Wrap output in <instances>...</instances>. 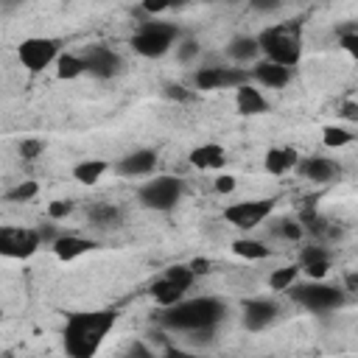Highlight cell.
<instances>
[{"label":"cell","instance_id":"6da1fadb","mask_svg":"<svg viewBox=\"0 0 358 358\" xmlns=\"http://www.w3.org/2000/svg\"><path fill=\"white\" fill-rule=\"evenodd\" d=\"M117 310L103 308V310H90V313H73L64 324V352L73 358H90L98 352L103 344L106 333L115 327Z\"/></svg>","mask_w":358,"mask_h":358},{"label":"cell","instance_id":"7a4b0ae2","mask_svg":"<svg viewBox=\"0 0 358 358\" xmlns=\"http://www.w3.org/2000/svg\"><path fill=\"white\" fill-rule=\"evenodd\" d=\"M224 316H227V305L221 299L196 296V299H182L171 308H162L157 322L165 330H173V333H196V330L215 327Z\"/></svg>","mask_w":358,"mask_h":358},{"label":"cell","instance_id":"3957f363","mask_svg":"<svg viewBox=\"0 0 358 358\" xmlns=\"http://www.w3.org/2000/svg\"><path fill=\"white\" fill-rule=\"evenodd\" d=\"M260 50L266 59L280 62L285 67H296L302 59V25L294 22H280V25H268L257 34Z\"/></svg>","mask_w":358,"mask_h":358},{"label":"cell","instance_id":"277c9868","mask_svg":"<svg viewBox=\"0 0 358 358\" xmlns=\"http://www.w3.org/2000/svg\"><path fill=\"white\" fill-rule=\"evenodd\" d=\"M296 305H302L310 313H330L338 310L347 302V288L338 285H327L322 280H310V282H294L285 291Z\"/></svg>","mask_w":358,"mask_h":358},{"label":"cell","instance_id":"5b68a950","mask_svg":"<svg viewBox=\"0 0 358 358\" xmlns=\"http://www.w3.org/2000/svg\"><path fill=\"white\" fill-rule=\"evenodd\" d=\"M176 39H182V28L179 25H173V22H145L131 36L129 45L134 48V53H140L145 59H159L173 48Z\"/></svg>","mask_w":358,"mask_h":358},{"label":"cell","instance_id":"8992f818","mask_svg":"<svg viewBox=\"0 0 358 358\" xmlns=\"http://www.w3.org/2000/svg\"><path fill=\"white\" fill-rule=\"evenodd\" d=\"M185 193V182L179 176H154L148 179L140 190H137V201L145 207V210H157V213H168L179 204Z\"/></svg>","mask_w":358,"mask_h":358},{"label":"cell","instance_id":"52a82bcc","mask_svg":"<svg viewBox=\"0 0 358 358\" xmlns=\"http://www.w3.org/2000/svg\"><path fill=\"white\" fill-rule=\"evenodd\" d=\"M59 48H62V42L53 39V36H28V39L20 42L17 56H20V64L28 73H42L45 67H50L62 56Z\"/></svg>","mask_w":358,"mask_h":358},{"label":"cell","instance_id":"ba28073f","mask_svg":"<svg viewBox=\"0 0 358 358\" xmlns=\"http://www.w3.org/2000/svg\"><path fill=\"white\" fill-rule=\"evenodd\" d=\"M274 210V199H249V201H235L224 210V221L232 224L235 229H255L257 224H263Z\"/></svg>","mask_w":358,"mask_h":358},{"label":"cell","instance_id":"9c48e42d","mask_svg":"<svg viewBox=\"0 0 358 358\" xmlns=\"http://www.w3.org/2000/svg\"><path fill=\"white\" fill-rule=\"evenodd\" d=\"M241 84H249V73L243 67H201L193 73V87L201 92L213 90H238Z\"/></svg>","mask_w":358,"mask_h":358},{"label":"cell","instance_id":"30bf717a","mask_svg":"<svg viewBox=\"0 0 358 358\" xmlns=\"http://www.w3.org/2000/svg\"><path fill=\"white\" fill-rule=\"evenodd\" d=\"M42 235L39 229H28V227H0V255L6 257H31L36 255V249L42 246Z\"/></svg>","mask_w":358,"mask_h":358},{"label":"cell","instance_id":"8fae6325","mask_svg":"<svg viewBox=\"0 0 358 358\" xmlns=\"http://www.w3.org/2000/svg\"><path fill=\"white\" fill-rule=\"evenodd\" d=\"M81 56H84V62H87V73L95 76V78H115V76L123 73V59H120L112 48L90 45Z\"/></svg>","mask_w":358,"mask_h":358},{"label":"cell","instance_id":"7c38bea8","mask_svg":"<svg viewBox=\"0 0 358 358\" xmlns=\"http://www.w3.org/2000/svg\"><path fill=\"white\" fill-rule=\"evenodd\" d=\"M296 171L302 173V179H308L313 185H330L341 176V165L330 157H305V159H299Z\"/></svg>","mask_w":358,"mask_h":358},{"label":"cell","instance_id":"4fadbf2b","mask_svg":"<svg viewBox=\"0 0 358 358\" xmlns=\"http://www.w3.org/2000/svg\"><path fill=\"white\" fill-rule=\"evenodd\" d=\"M154 168H157V151H154V148L129 151L126 157H120V159L115 162V173H117V176H126V179L148 176Z\"/></svg>","mask_w":358,"mask_h":358},{"label":"cell","instance_id":"5bb4252c","mask_svg":"<svg viewBox=\"0 0 358 358\" xmlns=\"http://www.w3.org/2000/svg\"><path fill=\"white\" fill-rule=\"evenodd\" d=\"M280 308L274 299H266V296H257V299H246L243 302V324L246 330H266L274 319H277Z\"/></svg>","mask_w":358,"mask_h":358},{"label":"cell","instance_id":"9a60e30c","mask_svg":"<svg viewBox=\"0 0 358 358\" xmlns=\"http://www.w3.org/2000/svg\"><path fill=\"white\" fill-rule=\"evenodd\" d=\"M252 78H255L260 87L282 90V87L291 81V67H285V64H280V62H271V59H260V62H255V67H252Z\"/></svg>","mask_w":358,"mask_h":358},{"label":"cell","instance_id":"2e32d148","mask_svg":"<svg viewBox=\"0 0 358 358\" xmlns=\"http://www.w3.org/2000/svg\"><path fill=\"white\" fill-rule=\"evenodd\" d=\"M190 165L199 168V171H221L224 162H227V151L224 145L218 143H204V145H196L190 154H187Z\"/></svg>","mask_w":358,"mask_h":358},{"label":"cell","instance_id":"e0dca14e","mask_svg":"<svg viewBox=\"0 0 358 358\" xmlns=\"http://www.w3.org/2000/svg\"><path fill=\"white\" fill-rule=\"evenodd\" d=\"M235 109H238V115L255 117V115H266V112H268V101H266L263 92L255 90L252 84H241V87L235 90Z\"/></svg>","mask_w":358,"mask_h":358},{"label":"cell","instance_id":"ac0fdd59","mask_svg":"<svg viewBox=\"0 0 358 358\" xmlns=\"http://www.w3.org/2000/svg\"><path fill=\"white\" fill-rule=\"evenodd\" d=\"M50 249H53V255H56L59 260L70 263V260H76V257L92 252V249H95V241L81 238V235H59V238L50 243Z\"/></svg>","mask_w":358,"mask_h":358},{"label":"cell","instance_id":"d6986e66","mask_svg":"<svg viewBox=\"0 0 358 358\" xmlns=\"http://www.w3.org/2000/svg\"><path fill=\"white\" fill-rule=\"evenodd\" d=\"M263 165H266V171H268V173L282 176V173H288L291 168H296V165H299V157H296V151H294V148H288V145H274V148H268V151H266Z\"/></svg>","mask_w":358,"mask_h":358},{"label":"cell","instance_id":"ffe728a7","mask_svg":"<svg viewBox=\"0 0 358 358\" xmlns=\"http://www.w3.org/2000/svg\"><path fill=\"white\" fill-rule=\"evenodd\" d=\"M120 207L109 204V201H95L87 207V221L92 227H101V229H109V227H117L120 224Z\"/></svg>","mask_w":358,"mask_h":358},{"label":"cell","instance_id":"44dd1931","mask_svg":"<svg viewBox=\"0 0 358 358\" xmlns=\"http://www.w3.org/2000/svg\"><path fill=\"white\" fill-rule=\"evenodd\" d=\"M185 291H187V288H182V285L173 282L171 277H162V280H157V282L151 285V296H154V302H157L159 308H171V305L182 302V299H185Z\"/></svg>","mask_w":358,"mask_h":358},{"label":"cell","instance_id":"7402d4cb","mask_svg":"<svg viewBox=\"0 0 358 358\" xmlns=\"http://www.w3.org/2000/svg\"><path fill=\"white\" fill-rule=\"evenodd\" d=\"M257 53H263L257 36H232L229 45H227V56H229L232 62H238V64L257 59Z\"/></svg>","mask_w":358,"mask_h":358},{"label":"cell","instance_id":"603a6c76","mask_svg":"<svg viewBox=\"0 0 358 358\" xmlns=\"http://www.w3.org/2000/svg\"><path fill=\"white\" fill-rule=\"evenodd\" d=\"M109 171V162L106 159H84L73 168V179L78 185H98L101 176Z\"/></svg>","mask_w":358,"mask_h":358},{"label":"cell","instance_id":"cb8c5ba5","mask_svg":"<svg viewBox=\"0 0 358 358\" xmlns=\"http://www.w3.org/2000/svg\"><path fill=\"white\" fill-rule=\"evenodd\" d=\"M84 73H87L84 56H78V53H62V56L56 59V76H59V78L70 81V78H78V76H84Z\"/></svg>","mask_w":358,"mask_h":358},{"label":"cell","instance_id":"d4e9b609","mask_svg":"<svg viewBox=\"0 0 358 358\" xmlns=\"http://www.w3.org/2000/svg\"><path fill=\"white\" fill-rule=\"evenodd\" d=\"M232 252L238 257H246V260H266L268 257V246L263 241H255V238H238V241H232Z\"/></svg>","mask_w":358,"mask_h":358},{"label":"cell","instance_id":"484cf974","mask_svg":"<svg viewBox=\"0 0 358 358\" xmlns=\"http://www.w3.org/2000/svg\"><path fill=\"white\" fill-rule=\"evenodd\" d=\"M299 277V266H280L268 274V288L271 291H288Z\"/></svg>","mask_w":358,"mask_h":358},{"label":"cell","instance_id":"4316f807","mask_svg":"<svg viewBox=\"0 0 358 358\" xmlns=\"http://www.w3.org/2000/svg\"><path fill=\"white\" fill-rule=\"evenodd\" d=\"M355 140V134L350 131V129H344V126H324L322 129V143L327 145V148H344V145H350Z\"/></svg>","mask_w":358,"mask_h":358},{"label":"cell","instance_id":"83f0119b","mask_svg":"<svg viewBox=\"0 0 358 358\" xmlns=\"http://www.w3.org/2000/svg\"><path fill=\"white\" fill-rule=\"evenodd\" d=\"M36 193H39V185H36L34 179H22L20 185L8 187L3 199H6V201H14V204H20V201H31Z\"/></svg>","mask_w":358,"mask_h":358},{"label":"cell","instance_id":"f1b7e54d","mask_svg":"<svg viewBox=\"0 0 358 358\" xmlns=\"http://www.w3.org/2000/svg\"><path fill=\"white\" fill-rule=\"evenodd\" d=\"M277 232H280L285 241H299V238L305 235V227H302V221H299V218H280Z\"/></svg>","mask_w":358,"mask_h":358},{"label":"cell","instance_id":"f546056e","mask_svg":"<svg viewBox=\"0 0 358 358\" xmlns=\"http://www.w3.org/2000/svg\"><path fill=\"white\" fill-rule=\"evenodd\" d=\"M20 157L22 159H36V157H42V151H45V140H39V137H25L22 143H20Z\"/></svg>","mask_w":358,"mask_h":358},{"label":"cell","instance_id":"4dcf8cb0","mask_svg":"<svg viewBox=\"0 0 358 358\" xmlns=\"http://www.w3.org/2000/svg\"><path fill=\"white\" fill-rule=\"evenodd\" d=\"M165 277H171V280L179 282L182 288H190L193 280H196V271H193L190 266H171V268L165 271Z\"/></svg>","mask_w":358,"mask_h":358},{"label":"cell","instance_id":"1f68e13d","mask_svg":"<svg viewBox=\"0 0 358 358\" xmlns=\"http://www.w3.org/2000/svg\"><path fill=\"white\" fill-rule=\"evenodd\" d=\"M199 50H201V45H199L193 36H185V39H179L176 59H179V62H193V59L199 56Z\"/></svg>","mask_w":358,"mask_h":358},{"label":"cell","instance_id":"d6a6232c","mask_svg":"<svg viewBox=\"0 0 358 358\" xmlns=\"http://www.w3.org/2000/svg\"><path fill=\"white\" fill-rule=\"evenodd\" d=\"M316 260H330V252L324 246H305L302 255H299V266H308V263H316Z\"/></svg>","mask_w":358,"mask_h":358},{"label":"cell","instance_id":"836d02e7","mask_svg":"<svg viewBox=\"0 0 358 358\" xmlns=\"http://www.w3.org/2000/svg\"><path fill=\"white\" fill-rule=\"evenodd\" d=\"M73 213V201H64V199H56L48 204V218L50 221H59V218H67Z\"/></svg>","mask_w":358,"mask_h":358},{"label":"cell","instance_id":"e575fe53","mask_svg":"<svg viewBox=\"0 0 358 358\" xmlns=\"http://www.w3.org/2000/svg\"><path fill=\"white\" fill-rule=\"evenodd\" d=\"M235 187H238V179H235L232 173H218V176L213 179V190H215V193H221V196L232 193Z\"/></svg>","mask_w":358,"mask_h":358},{"label":"cell","instance_id":"d590c367","mask_svg":"<svg viewBox=\"0 0 358 358\" xmlns=\"http://www.w3.org/2000/svg\"><path fill=\"white\" fill-rule=\"evenodd\" d=\"M330 260H316V263H308V266H302V271L310 277V280H324L327 274H330Z\"/></svg>","mask_w":358,"mask_h":358},{"label":"cell","instance_id":"8d00e7d4","mask_svg":"<svg viewBox=\"0 0 358 358\" xmlns=\"http://www.w3.org/2000/svg\"><path fill=\"white\" fill-rule=\"evenodd\" d=\"M338 45H341V50H344L347 56H352V59L358 62V31L341 34V36H338Z\"/></svg>","mask_w":358,"mask_h":358},{"label":"cell","instance_id":"74e56055","mask_svg":"<svg viewBox=\"0 0 358 358\" xmlns=\"http://www.w3.org/2000/svg\"><path fill=\"white\" fill-rule=\"evenodd\" d=\"M165 98H171V101H190L193 98V92L187 90V87H182V84H165Z\"/></svg>","mask_w":358,"mask_h":358},{"label":"cell","instance_id":"f35d334b","mask_svg":"<svg viewBox=\"0 0 358 358\" xmlns=\"http://www.w3.org/2000/svg\"><path fill=\"white\" fill-rule=\"evenodd\" d=\"M140 6H143V11L145 14H162V11H168V8H173V0H140Z\"/></svg>","mask_w":358,"mask_h":358},{"label":"cell","instance_id":"ab89813d","mask_svg":"<svg viewBox=\"0 0 358 358\" xmlns=\"http://www.w3.org/2000/svg\"><path fill=\"white\" fill-rule=\"evenodd\" d=\"M249 6L257 14H274V11L282 8V0H249Z\"/></svg>","mask_w":358,"mask_h":358},{"label":"cell","instance_id":"60d3db41","mask_svg":"<svg viewBox=\"0 0 358 358\" xmlns=\"http://www.w3.org/2000/svg\"><path fill=\"white\" fill-rule=\"evenodd\" d=\"M338 115H341L344 120H355V123H358V101H344V103L338 106Z\"/></svg>","mask_w":358,"mask_h":358},{"label":"cell","instance_id":"b9f144b4","mask_svg":"<svg viewBox=\"0 0 358 358\" xmlns=\"http://www.w3.org/2000/svg\"><path fill=\"white\" fill-rule=\"evenodd\" d=\"M39 235H42V241H45L48 246L59 238V232H56V227H53V224H42V227H39Z\"/></svg>","mask_w":358,"mask_h":358},{"label":"cell","instance_id":"7bdbcfd3","mask_svg":"<svg viewBox=\"0 0 358 358\" xmlns=\"http://www.w3.org/2000/svg\"><path fill=\"white\" fill-rule=\"evenodd\" d=\"M190 268H193L196 274H207V271H210V260H204V257H196V260L190 263Z\"/></svg>","mask_w":358,"mask_h":358},{"label":"cell","instance_id":"ee69618b","mask_svg":"<svg viewBox=\"0 0 358 358\" xmlns=\"http://www.w3.org/2000/svg\"><path fill=\"white\" fill-rule=\"evenodd\" d=\"M344 288H347V291H355V294H358V268H355V271H350V274L344 277Z\"/></svg>","mask_w":358,"mask_h":358},{"label":"cell","instance_id":"f6af8a7d","mask_svg":"<svg viewBox=\"0 0 358 358\" xmlns=\"http://www.w3.org/2000/svg\"><path fill=\"white\" fill-rule=\"evenodd\" d=\"M129 352H131V355H154V350H148V347H143V344H131Z\"/></svg>","mask_w":358,"mask_h":358},{"label":"cell","instance_id":"bcb514c9","mask_svg":"<svg viewBox=\"0 0 358 358\" xmlns=\"http://www.w3.org/2000/svg\"><path fill=\"white\" fill-rule=\"evenodd\" d=\"M227 3H238V0H227Z\"/></svg>","mask_w":358,"mask_h":358},{"label":"cell","instance_id":"7dc6e473","mask_svg":"<svg viewBox=\"0 0 358 358\" xmlns=\"http://www.w3.org/2000/svg\"><path fill=\"white\" fill-rule=\"evenodd\" d=\"M11 3H17V0H11Z\"/></svg>","mask_w":358,"mask_h":358}]
</instances>
